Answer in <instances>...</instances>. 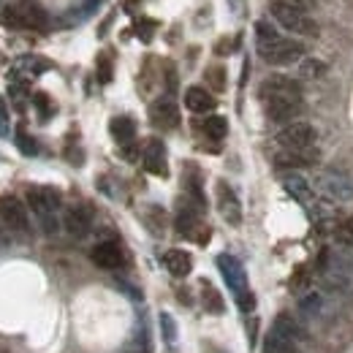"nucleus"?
Returning <instances> with one entry per match:
<instances>
[{"mask_svg":"<svg viewBox=\"0 0 353 353\" xmlns=\"http://www.w3.org/2000/svg\"><path fill=\"white\" fill-rule=\"evenodd\" d=\"M17 147L22 155H36L39 152V144L33 141V136H28L25 128H17Z\"/></svg>","mask_w":353,"mask_h":353,"instance_id":"25","label":"nucleus"},{"mask_svg":"<svg viewBox=\"0 0 353 353\" xmlns=\"http://www.w3.org/2000/svg\"><path fill=\"white\" fill-rule=\"evenodd\" d=\"M163 264H166V269H169L174 277H188L190 269H193V259H190V253H185V250H169V253L163 256Z\"/></svg>","mask_w":353,"mask_h":353,"instance_id":"18","label":"nucleus"},{"mask_svg":"<svg viewBox=\"0 0 353 353\" xmlns=\"http://www.w3.org/2000/svg\"><path fill=\"white\" fill-rule=\"evenodd\" d=\"M348 225H351V228H353V218H351V221H348Z\"/></svg>","mask_w":353,"mask_h":353,"instance_id":"40","label":"nucleus"},{"mask_svg":"<svg viewBox=\"0 0 353 353\" xmlns=\"http://www.w3.org/2000/svg\"><path fill=\"white\" fill-rule=\"evenodd\" d=\"M109 131L114 136V141L117 144H123V147H128L133 139H136V123H133L131 117H114L112 123H109Z\"/></svg>","mask_w":353,"mask_h":353,"instance_id":"19","label":"nucleus"},{"mask_svg":"<svg viewBox=\"0 0 353 353\" xmlns=\"http://www.w3.org/2000/svg\"><path fill=\"white\" fill-rule=\"evenodd\" d=\"M141 163L150 174L166 176L169 174V161H166V144L161 139H147L141 147Z\"/></svg>","mask_w":353,"mask_h":353,"instance_id":"10","label":"nucleus"},{"mask_svg":"<svg viewBox=\"0 0 353 353\" xmlns=\"http://www.w3.org/2000/svg\"><path fill=\"white\" fill-rule=\"evenodd\" d=\"M0 221L8 228V234L28 236L30 221H28V207L17 196H0Z\"/></svg>","mask_w":353,"mask_h":353,"instance_id":"7","label":"nucleus"},{"mask_svg":"<svg viewBox=\"0 0 353 353\" xmlns=\"http://www.w3.org/2000/svg\"><path fill=\"white\" fill-rule=\"evenodd\" d=\"M150 123H152L155 128H161V131L176 128V125H179V106H176L174 98H169V95L158 98V101L150 106Z\"/></svg>","mask_w":353,"mask_h":353,"instance_id":"11","label":"nucleus"},{"mask_svg":"<svg viewBox=\"0 0 353 353\" xmlns=\"http://www.w3.org/2000/svg\"><path fill=\"white\" fill-rule=\"evenodd\" d=\"M60 204H63V196H60L57 188H49V185L28 188V207L39 215V221L54 218V212L60 210Z\"/></svg>","mask_w":353,"mask_h":353,"instance_id":"8","label":"nucleus"},{"mask_svg":"<svg viewBox=\"0 0 353 353\" xmlns=\"http://www.w3.org/2000/svg\"><path fill=\"white\" fill-rule=\"evenodd\" d=\"M6 242H8V228H6V225H3V221H0V248H3Z\"/></svg>","mask_w":353,"mask_h":353,"instance_id":"38","label":"nucleus"},{"mask_svg":"<svg viewBox=\"0 0 353 353\" xmlns=\"http://www.w3.org/2000/svg\"><path fill=\"white\" fill-rule=\"evenodd\" d=\"M264 353H299V351H296V343H291L283 334H277V332L269 329V334L264 337Z\"/></svg>","mask_w":353,"mask_h":353,"instance_id":"22","label":"nucleus"},{"mask_svg":"<svg viewBox=\"0 0 353 353\" xmlns=\"http://www.w3.org/2000/svg\"><path fill=\"white\" fill-rule=\"evenodd\" d=\"M201 305L207 312H215V315H221L223 310H225V302H223V296L218 294V288L212 285V283H201Z\"/></svg>","mask_w":353,"mask_h":353,"instance_id":"21","label":"nucleus"},{"mask_svg":"<svg viewBox=\"0 0 353 353\" xmlns=\"http://www.w3.org/2000/svg\"><path fill=\"white\" fill-rule=\"evenodd\" d=\"M218 210H221L223 221L231 223V225H239L242 223V204L236 199V193L225 185V182H218Z\"/></svg>","mask_w":353,"mask_h":353,"instance_id":"14","label":"nucleus"},{"mask_svg":"<svg viewBox=\"0 0 353 353\" xmlns=\"http://www.w3.org/2000/svg\"><path fill=\"white\" fill-rule=\"evenodd\" d=\"M259 98L272 123H291L302 112V85L283 74L264 79L259 88Z\"/></svg>","mask_w":353,"mask_h":353,"instance_id":"1","label":"nucleus"},{"mask_svg":"<svg viewBox=\"0 0 353 353\" xmlns=\"http://www.w3.org/2000/svg\"><path fill=\"white\" fill-rule=\"evenodd\" d=\"M272 332H277V334H283L285 340H291V343H305V326L291 315V312H280L277 318H274V323H272Z\"/></svg>","mask_w":353,"mask_h":353,"instance_id":"16","label":"nucleus"},{"mask_svg":"<svg viewBox=\"0 0 353 353\" xmlns=\"http://www.w3.org/2000/svg\"><path fill=\"white\" fill-rule=\"evenodd\" d=\"M98 6H101V0H88V3L82 6V11H79V19H88V17L95 11V8H98Z\"/></svg>","mask_w":353,"mask_h":353,"instance_id":"37","label":"nucleus"},{"mask_svg":"<svg viewBox=\"0 0 353 353\" xmlns=\"http://www.w3.org/2000/svg\"><path fill=\"white\" fill-rule=\"evenodd\" d=\"M33 103L39 106V112H41V117H49V112H52V106H49V98H46L44 92H36V98H33Z\"/></svg>","mask_w":353,"mask_h":353,"instance_id":"34","label":"nucleus"},{"mask_svg":"<svg viewBox=\"0 0 353 353\" xmlns=\"http://www.w3.org/2000/svg\"><path fill=\"white\" fill-rule=\"evenodd\" d=\"M218 269H221L223 280H225V285L231 288V294L234 296H239V294H245V291H250L248 288V274H245V266L239 259H234V256H218Z\"/></svg>","mask_w":353,"mask_h":353,"instance_id":"9","label":"nucleus"},{"mask_svg":"<svg viewBox=\"0 0 353 353\" xmlns=\"http://www.w3.org/2000/svg\"><path fill=\"white\" fill-rule=\"evenodd\" d=\"M201 131L207 133L210 139L221 141V139H225V133H228V120H225V117H221V114H212V117H207V120H204Z\"/></svg>","mask_w":353,"mask_h":353,"instance_id":"24","label":"nucleus"},{"mask_svg":"<svg viewBox=\"0 0 353 353\" xmlns=\"http://www.w3.org/2000/svg\"><path fill=\"white\" fill-rule=\"evenodd\" d=\"M207 353H225V351L218 348V345H207Z\"/></svg>","mask_w":353,"mask_h":353,"instance_id":"39","label":"nucleus"},{"mask_svg":"<svg viewBox=\"0 0 353 353\" xmlns=\"http://www.w3.org/2000/svg\"><path fill=\"white\" fill-rule=\"evenodd\" d=\"M63 225H65V231H68L71 236H77V239L88 236L90 228H92V210H90L88 204H74V207H68V210H65V218H63Z\"/></svg>","mask_w":353,"mask_h":353,"instance_id":"12","label":"nucleus"},{"mask_svg":"<svg viewBox=\"0 0 353 353\" xmlns=\"http://www.w3.org/2000/svg\"><path fill=\"white\" fill-rule=\"evenodd\" d=\"M299 310L305 315H318V310H321V294H305L299 299Z\"/></svg>","mask_w":353,"mask_h":353,"instance_id":"27","label":"nucleus"},{"mask_svg":"<svg viewBox=\"0 0 353 353\" xmlns=\"http://www.w3.org/2000/svg\"><path fill=\"white\" fill-rule=\"evenodd\" d=\"M123 353H152V351H150V343H147V334H144L141 340L136 337V340H133L131 345H128V348H125Z\"/></svg>","mask_w":353,"mask_h":353,"instance_id":"33","label":"nucleus"},{"mask_svg":"<svg viewBox=\"0 0 353 353\" xmlns=\"http://www.w3.org/2000/svg\"><path fill=\"white\" fill-rule=\"evenodd\" d=\"M256 46L261 60L269 65H294L305 60V44L296 39L280 36L274 25H269L266 19L256 22Z\"/></svg>","mask_w":353,"mask_h":353,"instance_id":"2","label":"nucleus"},{"mask_svg":"<svg viewBox=\"0 0 353 353\" xmlns=\"http://www.w3.org/2000/svg\"><path fill=\"white\" fill-rule=\"evenodd\" d=\"M269 11H272L274 22H277L283 30H288V33H294V36H318V25L312 22L310 11L285 6V3H274V0H272Z\"/></svg>","mask_w":353,"mask_h":353,"instance_id":"4","label":"nucleus"},{"mask_svg":"<svg viewBox=\"0 0 353 353\" xmlns=\"http://www.w3.org/2000/svg\"><path fill=\"white\" fill-rule=\"evenodd\" d=\"M334 239H337L340 245H345V248H353V228L348 225V221L343 223V225H337V231H334Z\"/></svg>","mask_w":353,"mask_h":353,"instance_id":"28","label":"nucleus"},{"mask_svg":"<svg viewBox=\"0 0 353 353\" xmlns=\"http://www.w3.org/2000/svg\"><path fill=\"white\" fill-rule=\"evenodd\" d=\"M315 139H318V131L305 120H296V123H288L274 136V144L277 150H310L315 147Z\"/></svg>","mask_w":353,"mask_h":353,"instance_id":"6","label":"nucleus"},{"mask_svg":"<svg viewBox=\"0 0 353 353\" xmlns=\"http://www.w3.org/2000/svg\"><path fill=\"white\" fill-rule=\"evenodd\" d=\"M207 79H212V88L215 90L225 88V82H223V68H210V71H207Z\"/></svg>","mask_w":353,"mask_h":353,"instance_id":"35","label":"nucleus"},{"mask_svg":"<svg viewBox=\"0 0 353 353\" xmlns=\"http://www.w3.org/2000/svg\"><path fill=\"white\" fill-rule=\"evenodd\" d=\"M326 63L323 60H318V57H305L302 63H299V79H318V77H323L326 74Z\"/></svg>","mask_w":353,"mask_h":353,"instance_id":"23","label":"nucleus"},{"mask_svg":"<svg viewBox=\"0 0 353 353\" xmlns=\"http://www.w3.org/2000/svg\"><path fill=\"white\" fill-rule=\"evenodd\" d=\"M0 22L14 30H44L49 25V17L36 0H19L0 11Z\"/></svg>","mask_w":353,"mask_h":353,"instance_id":"3","label":"nucleus"},{"mask_svg":"<svg viewBox=\"0 0 353 353\" xmlns=\"http://www.w3.org/2000/svg\"><path fill=\"white\" fill-rule=\"evenodd\" d=\"M283 188H285L294 199H299V201H305V204L312 199V188H310V182L302 174H285L283 176Z\"/></svg>","mask_w":353,"mask_h":353,"instance_id":"20","label":"nucleus"},{"mask_svg":"<svg viewBox=\"0 0 353 353\" xmlns=\"http://www.w3.org/2000/svg\"><path fill=\"white\" fill-rule=\"evenodd\" d=\"M161 332L166 343H176V321L169 312H161Z\"/></svg>","mask_w":353,"mask_h":353,"instance_id":"26","label":"nucleus"},{"mask_svg":"<svg viewBox=\"0 0 353 353\" xmlns=\"http://www.w3.org/2000/svg\"><path fill=\"white\" fill-rule=\"evenodd\" d=\"M315 190L321 196H326L329 201H348L353 199V179L345 172L323 169L315 176Z\"/></svg>","mask_w":353,"mask_h":353,"instance_id":"5","label":"nucleus"},{"mask_svg":"<svg viewBox=\"0 0 353 353\" xmlns=\"http://www.w3.org/2000/svg\"><path fill=\"white\" fill-rule=\"evenodd\" d=\"M11 133V117H8V106L6 101H0V139H8Z\"/></svg>","mask_w":353,"mask_h":353,"instance_id":"29","label":"nucleus"},{"mask_svg":"<svg viewBox=\"0 0 353 353\" xmlns=\"http://www.w3.org/2000/svg\"><path fill=\"white\" fill-rule=\"evenodd\" d=\"M274 3H285V6H294V8H302V11L312 8V0H274Z\"/></svg>","mask_w":353,"mask_h":353,"instance_id":"36","label":"nucleus"},{"mask_svg":"<svg viewBox=\"0 0 353 353\" xmlns=\"http://www.w3.org/2000/svg\"><path fill=\"white\" fill-rule=\"evenodd\" d=\"M236 305H239L242 312H253V310H256V296H253V291L239 294V296H236Z\"/></svg>","mask_w":353,"mask_h":353,"instance_id":"31","label":"nucleus"},{"mask_svg":"<svg viewBox=\"0 0 353 353\" xmlns=\"http://www.w3.org/2000/svg\"><path fill=\"white\" fill-rule=\"evenodd\" d=\"M19 65H25L30 74H41V71H46V68H49V63H46V60H39V57H25Z\"/></svg>","mask_w":353,"mask_h":353,"instance_id":"30","label":"nucleus"},{"mask_svg":"<svg viewBox=\"0 0 353 353\" xmlns=\"http://www.w3.org/2000/svg\"><path fill=\"white\" fill-rule=\"evenodd\" d=\"M215 98H212V92L204 88H188L185 90V106L190 109V112H196V114H204V112H212L215 109Z\"/></svg>","mask_w":353,"mask_h":353,"instance_id":"17","label":"nucleus"},{"mask_svg":"<svg viewBox=\"0 0 353 353\" xmlns=\"http://www.w3.org/2000/svg\"><path fill=\"white\" fill-rule=\"evenodd\" d=\"M90 259H92V264L101 266V269H120L123 261H125L123 248L117 242H101V245H95L92 253H90Z\"/></svg>","mask_w":353,"mask_h":353,"instance_id":"15","label":"nucleus"},{"mask_svg":"<svg viewBox=\"0 0 353 353\" xmlns=\"http://www.w3.org/2000/svg\"><path fill=\"white\" fill-rule=\"evenodd\" d=\"M318 161V147L310 150H277L272 163L277 169H302V166H312Z\"/></svg>","mask_w":353,"mask_h":353,"instance_id":"13","label":"nucleus"},{"mask_svg":"<svg viewBox=\"0 0 353 353\" xmlns=\"http://www.w3.org/2000/svg\"><path fill=\"white\" fill-rule=\"evenodd\" d=\"M98 79L106 85V82H112V63H109V57L103 54L101 60H98Z\"/></svg>","mask_w":353,"mask_h":353,"instance_id":"32","label":"nucleus"}]
</instances>
